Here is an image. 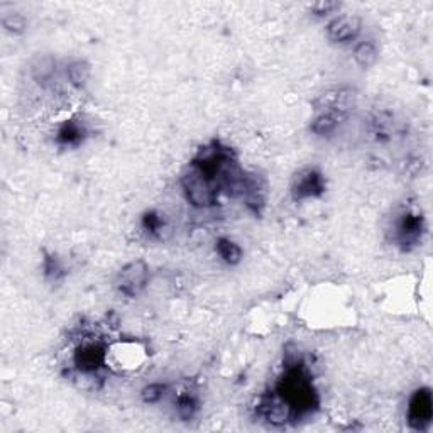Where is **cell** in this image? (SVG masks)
Returning a JSON list of instances; mask_svg holds the SVG:
<instances>
[{
	"label": "cell",
	"instance_id": "cell-19",
	"mask_svg": "<svg viewBox=\"0 0 433 433\" xmlns=\"http://www.w3.org/2000/svg\"><path fill=\"white\" fill-rule=\"evenodd\" d=\"M45 272L51 279H60L61 276H65L63 266L58 261V257L54 256H48L45 259Z\"/></svg>",
	"mask_w": 433,
	"mask_h": 433
},
{
	"label": "cell",
	"instance_id": "cell-6",
	"mask_svg": "<svg viewBox=\"0 0 433 433\" xmlns=\"http://www.w3.org/2000/svg\"><path fill=\"white\" fill-rule=\"evenodd\" d=\"M325 191V180L322 173L313 168H307L296 174L291 183V193L294 200L315 198Z\"/></svg>",
	"mask_w": 433,
	"mask_h": 433
},
{
	"label": "cell",
	"instance_id": "cell-1",
	"mask_svg": "<svg viewBox=\"0 0 433 433\" xmlns=\"http://www.w3.org/2000/svg\"><path fill=\"white\" fill-rule=\"evenodd\" d=\"M278 398L290 406L293 418L312 413L318 405L310 376L298 359L286 361V373L278 383Z\"/></svg>",
	"mask_w": 433,
	"mask_h": 433
},
{
	"label": "cell",
	"instance_id": "cell-3",
	"mask_svg": "<svg viewBox=\"0 0 433 433\" xmlns=\"http://www.w3.org/2000/svg\"><path fill=\"white\" fill-rule=\"evenodd\" d=\"M149 281V268L144 261H132L119 271L115 278V288L124 296L136 298L143 293Z\"/></svg>",
	"mask_w": 433,
	"mask_h": 433
},
{
	"label": "cell",
	"instance_id": "cell-12",
	"mask_svg": "<svg viewBox=\"0 0 433 433\" xmlns=\"http://www.w3.org/2000/svg\"><path fill=\"white\" fill-rule=\"evenodd\" d=\"M215 250L218 256L222 257V261L229 266H237L242 261V249L234 241H231V239H218L215 244Z\"/></svg>",
	"mask_w": 433,
	"mask_h": 433
},
{
	"label": "cell",
	"instance_id": "cell-17",
	"mask_svg": "<svg viewBox=\"0 0 433 433\" xmlns=\"http://www.w3.org/2000/svg\"><path fill=\"white\" fill-rule=\"evenodd\" d=\"M166 389H168V386L161 383L148 384L143 391H141V398H143V401L148 403V405H154V403H158L159 399L165 396Z\"/></svg>",
	"mask_w": 433,
	"mask_h": 433
},
{
	"label": "cell",
	"instance_id": "cell-20",
	"mask_svg": "<svg viewBox=\"0 0 433 433\" xmlns=\"http://www.w3.org/2000/svg\"><path fill=\"white\" fill-rule=\"evenodd\" d=\"M338 9H340V3L329 2V0H325V2H316L312 5V12L318 17L329 16V14L336 12V10H338Z\"/></svg>",
	"mask_w": 433,
	"mask_h": 433
},
{
	"label": "cell",
	"instance_id": "cell-13",
	"mask_svg": "<svg viewBox=\"0 0 433 433\" xmlns=\"http://www.w3.org/2000/svg\"><path fill=\"white\" fill-rule=\"evenodd\" d=\"M354 60L359 67L367 70L377 61V48L373 41H361L354 48Z\"/></svg>",
	"mask_w": 433,
	"mask_h": 433
},
{
	"label": "cell",
	"instance_id": "cell-15",
	"mask_svg": "<svg viewBox=\"0 0 433 433\" xmlns=\"http://www.w3.org/2000/svg\"><path fill=\"white\" fill-rule=\"evenodd\" d=\"M338 119L333 114H322L312 122V132L316 136H329L337 129Z\"/></svg>",
	"mask_w": 433,
	"mask_h": 433
},
{
	"label": "cell",
	"instance_id": "cell-4",
	"mask_svg": "<svg viewBox=\"0 0 433 433\" xmlns=\"http://www.w3.org/2000/svg\"><path fill=\"white\" fill-rule=\"evenodd\" d=\"M433 418V396L430 388H420L413 393L408 405V423L413 430L425 432Z\"/></svg>",
	"mask_w": 433,
	"mask_h": 433
},
{
	"label": "cell",
	"instance_id": "cell-8",
	"mask_svg": "<svg viewBox=\"0 0 433 433\" xmlns=\"http://www.w3.org/2000/svg\"><path fill=\"white\" fill-rule=\"evenodd\" d=\"M362 29V23L359 17L355 16H338L333 17L329 24H327V38L332 43H344L354 41L359 36Z\"/></svg>",
	"mask_w": 433,
	"mask_h": 433
},
{
	"label": "cell",
	"instance_id": "cell-7",
	"mask_svg": "<svg viewBox=\"0 0 433 433\" xmlns=\"http://www.w3.org/2000/svg\"><path fill=\"white\" fill-rule=\"evenodd\" d=\"M425 231L423 217L418 213L406 212L396 224V239L405 249H410L411 246H417L421 241V235Z\"/></svg>",
	"mask_w": 433,
	"mask_h": 433
},
{
	"label": "cell",
	"instance_id": "cell-2",
	"mask_svg": "<svg viewBox=\"0 0 433 433\" xmlns=\"http://www.w3.org/2000/svg\"><path fill=\"white\" fill-rule=\"evenodd\" d=\"M185 196L195 209H209L217 202V187L202 173L191 168L181 178Z\"/></svg>",
	"mask_w": 433,
	"mask_h": 433
},
{
	"label": "cell",
	"instance_id": "cell-11",
	"mask_svg": "<svg viewBox=\"0 0 433 433\" xmlns=\"http://www.w3.org/2000/svg\"><path fill=\"white\" fill-rule=\"evenodd\" d=\"M90 75H92V68L86 61L83 60H75L71 61L70 65L67 67V76L70 80V83L76 89H82L89 83Z\"/></svg>",
	"mask_w": 433,
	"mask_h": 433
},
{
	"label": "cell",
	"instance_id": "cell-10",
	"mask_svg": "<svg viewBox=\"0 0 433 433\" xmlns=\"http://www.w3.org/2000/svg\"><path fill=\"white\" fill-rule=\"evenodd\" d=\"M56 73V60L49 54H39L31 63V76L39 85H48Z\"/></svg>",
	"mask_w": 433,
	"mask_h": 433
},
{
	"label": "cell",
	"instance_id": "cell-18",
	"mask_svg": "<svg viewBox=\"0 0 433 433\" xmlns=\"http://www.w3.org/2000/svg\"><path fill=\"white\" fill-rule=\"evenodd\" d=\"M143 225L149 234L159 235L165 229V218L159 215L158 212H148L143 217Z\"/></svg>",
	"mask_w": 433,
	"mask_h": 433
},
{
	"label": "cell",
	"instance_id": "cell-14",
	"mask_svg": "<svg viewBox=\"0 0 433 433\" xmlns=\"http://www.w3.org/2000/svg\"><path fill=\"white\" fill-rule=\"evenodd\" d=\"M176 406L178 414H180L181 420L188 421L191 420L196 414V411H198V399H196V396L191 395V393H185V395H181L180 398H178Z\"/></svg>",
	"mask_w": 433,
	"mask_h": 433
},
{
	"label": "cell",
	"instance_id": "cell-9",
	"mask_svg": "<svg viewBox=\"0 0 433 433\" xmlns=\"http://www.w3.org/2000/svg\"><path fill=\"white\" fill-rule=\"evenodd\" d=\"M86 137V129L80 121H67L58 129L56 141L65 148H76Z\"/></svg>",
	"mask_w": 433,
	"mask_h": 433
},
{
	"label": "cell",
	"instance_id": "cell-5",
	"mask_svg": "<svg viewBox=\"0 0 433 433\" xmlns=\"http://www.w3.org/2000/svg\"><path fill=\"white\" fill-rule=\"evenodd\" d=\"M107 361V351L100 342H89V344L80 345L73 355L76 369L85 374H95L105 366Z\"/></svg>",
	"mask_w": 433,
	"mask_h": 433
},
{
	"label": "cell",
	"instance_id": "cell-16",
	"mask_svg": "<svg viewBox=\"0 0 433 433\" xmlns=\"http://www.w3.org/2000/svg\"><path fill=\"white\" fill-rule=\"evenodd\" d=\"M2 25L5 31L12 32V34H23L27 27V21L23 14L19 12H10L7 16L2 17Z\"/></svg>",
	"mask_w": 433,
	"mask_h": 433
}]
</instances>
